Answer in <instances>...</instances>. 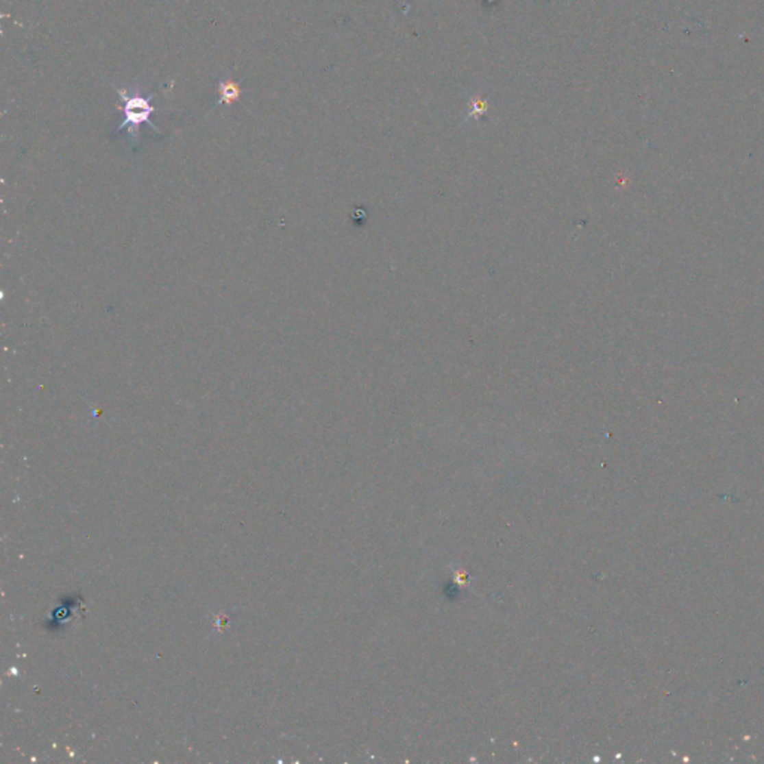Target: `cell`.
Here are the masks:
<instances>
[{
    "label": "cell",
    "mask_w": 764,
    "mask_h": 764,
    "mask_svg": "<svg viewBox=\"0 0 764 764\" xmlns=\"http://www.w3.org/2000/svg\"><path fill=\"white\" fill-rule=\"evenodd\" d=\"M116 93H119L120 99L123 100L124 103V121L116 127V132H120L123 129H127L129 130V136L133 139H138L139 136V125L140 124H149L151 127L157 129V125L151 121V114L154 112V108L151 106V100H153V95H148L144 96V93L139 88H133V90H127V88H116Z\"/></svg>",
    "instance_id": "1"
},
{
    "label": "cell",
    "mask_w": 764,
    "mask_h": 764,
    "mask_svg": "<svg viewBox=\"0 0 764 764\" xmlns=\"http://www.w3.org/2000/svg\"><path fill=\"white\" fill-rule=\"evenodd\" d=\"M218 95H220L218 105H232L241 97L242 88L233 79L229 78L225 81H220V84H218Z\"/></svg>",
    "instance_id": "2"
},
{
    "label": "cell",
    "mask_w": 764,
    "mask_h": 764,
    "mask_svg": "<svg viewBox=\"0 0 764 764\" xmlns=\"http://www.w3.org/2000/svg\"><path fill=\"white\" fill-rule=\"evenodd\" d=\"M489 99H473L470 100L469 103V114H467V119L470 116H473V119H480V116L485 115L486 111H489Z\"/></svg>",
    "instance_id": "3"
}]
</instances>
